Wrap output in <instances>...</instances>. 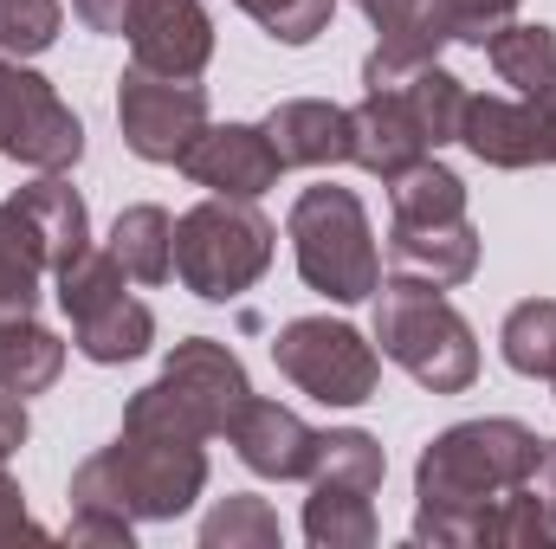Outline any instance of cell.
<instances>
[{"label": "cell", "instance_id": "13", "mask_svg": "<svg viewBox=\"0 0 556 549\" xmlns=\"http://www.w3.org/2000/svg\"><path fill=\"white\" fill-rule=\"evenodd\" d=\"M363 91H389L433 149L459 142V117H466V98H472L440 59H395V52H369L363 59Z\"/></svg>", "mask_w": 556, "mask_h": 549}, {"label": "cell", "instance_id": "32", "mask_svg": "<svg viewBox=\"0 0 556 549\" xmlns=\"http://www.w3.org/2000/svg\"><path fill=\"white\" fill-rule=\"evenodd\" d=\"M525 0H446V20H453V39L459 46H485Z\"/></svg>", "mask_w": 556, "mask_h": 549}, {"label": "cell", "instance_id": "20", "mask_svg": "<svg viewBox=\"0 0 556 549\" xmlns=\"http://www.w3.org/2000/svg\"><path fill=\"white\" fill-rule=\"evenodd\" d=\"M479 52L492 59L498 85H511L518 98H551V91H556V26H538V20H505Z\"/></svg>", "mask_w": 556, "mask_h": 549}, {"label": "cell", "instance_id": "37", "mask_svg": "<svg viewBox=\"0 0 556 549\" xmlns=\"http://www.w3.org/2000/svg\"><path fill=\"white\" fill-rule=\"evenodd\" d=\"M525 491L556 518V439H538V459H531V472H525Z\"/></svg>", "mask_w": 556, "mask_h": 549}, {"label": "cell", "instance_id": "8", "mask_svg": "<svg viewBox=\"0 0 556 549\" xmlns=\"http://www.w3.org/2000/svg\"><path fill=\"white\" fill-rule=\"evenodd\" d=\"M0 155L39 175H65L85 155L78 111L52 91V78H39L13 52H0Z\"/></svg>", "mask_w": 556, "mask_h": 549}, {"label": "cell", "instance_id": "25", "mask_svg": "<svg viewBox=\"0 0 556 549\" xmlns=\"http://www.w3.org/2000/svg\"><path fill=\"white\" fill-rule=\"evenodd\" d=\"M304 537H311V549H369L382 537L369 491L311 485V498H304Z\"/></svg>", "mask_w": 556, "mask_h": 549}, {"label": "cell", "instance_id": "33", "mask_svg": "<svg viewBox=\"0 0 556 549\" xmlns=\"http://www.w3.org/2000/svg\"><path fill=\"white\" fill-rule=\"evenodd\" d=\"M137 524L130 518H111V511H72L65 518V544H104V549H130Z\"/></svg>", "mask_w": 556, "mask_h": 549}, {"label": "cell", "instance_id": "18", "mask_svg": "<svg viewBox=\"0 0 556 549\" xmlns=\"http://www.w3.org/2000/svg\"><path fill=\"white\" fill-rule=\"evenodd\" d=\"M266 137L285 168H337L350 162V111L330 98H285L266 117Z\"/></svg>", "mask_w": 556, "mask_h": 549}, {"label": "cell", "instance_id": "34", "mask_svg": "<svg viewBox=\"0 0 556 549\" xmlns=\"http://www.w3.org/2000/svg\"><path fill=\"white\" fill-rule=\"evenodd\" d=\"M20 537H46V531L33 524L26 491H20V478L7 472V459H0V544H20Z\"/></svg>", "mask_w": 556, "mask_h": 549}, {"label": "cell", "instance_id": "31", "mask_svg": "<svg viewBox=\"0 0 556 549\" xmlns=\"http://www.w3.org/2000/svg\"><path fill=\"white\" fill-rule=\"evenodd\" d=\"M233 7H247L278 46H311L337 13V0H233Z\"/></svg>", "mask_w": 556, "mask_h": 549}, {"label": "cell", "instance_id": "9", "mask_svg": "<svg viewBox=\"0 0 556 549\" xmlns=\"http://www.w3.org/2000/svg\"><path fill=\"white\" fill-rule=\"evenodd\" d=\"M117 130H124L130 155L175 168L188 155V142L207 130V91L194 78H155V72L130 65L117 78Z\"/></svg>", "mask_w": 556, "mask_h": 549}, {"label": "cell", "instance_id": "3", "mask_svg": "<svg viewBox=\"0 0 556 549\" xmlns=\"http://www.w3.org/2000/svg\"><path fill=\"white\" fill-rule=\"evenodd\" d=\"M91 246L85 194L65 175H39L0 201V317H33L46 278H59Z\"/></svg>", "mask_w": 556, "mask_h": 549}, {"label": "cell", "instance_id": "12", "mask_svg": "<svg viewBox=\"0 0 556 549\" xmlns=\"http://www.w3.org/2000/svg\"><path fill=\"white\" fill-rule=\"evenodd\" d=\"M194 188L207 194H240V201H260L273 194L285 162H278L266 124H207L201 137L188 142V155L175 162Z\"/></svg>", "mask_w": 556, "mask_h": 549}, {"label": "cell", "instance_id": "15", "mask_svg": "<svg viewBox=\"0 0 556 549\" xmlns=\"http://www.w3.org/2000/svg\"><path fill=\"white\" fill-rule=\"evenodd\" d=\"M479 272V227L472 220H389V278L453 291Z\"/></svg>", "mask_w": 556, "mask_h": 549}, {"label": "cell", "instance_id": "14", "mask_svg": "<svg viewBox=\"0 0 556 549\" xmlns=\"http://www.w3.org/2000/svg\"><path fill=\"white\" fill-rule=\"evenodd\" d=\"M124 39H130V65L155 78H201L214 59V20L201 0H142Z\"/></svg>", "mask_w": 556, "mask_h": 549}, {"label": "cell", "instance_id": "19", "mask_svg": "<svg viewBox=\"0 0 556 549\" xmlns=\"http://www.w3.org/2000/svg\"><path fill=\"white\" fill-rule=\"evenodd\" d=\"M149 343H155V310L142 297H130V291L98 304L91 317H72V349L85 362H98V369L137 362V356H149Z\"/></svg>", "mask_w": 556, "mask_h": 549}, {"label": "cell", "instance_id": "38", "mask_svg": "<svg viewBox=\"0 0 556 549\" xmlns=\"http://www.w3.org/2000/svg\"><path fill=\"white\" fill-rule=\"evenodd\" d=\"M551 388H556V375H551Z\"/></svg>", "mask_w": 556, "mask_h": 549}, {"label": "cell", "instance_id": "5", "mask_svg": "<svg viewBox=\"0 0 556 549\" xmlns=\"http://www.w3.org/2000/svg\"><path fill=\"white\" fill-rule=\"evenodd\" d=\"M273 253H278V227L260 214V201L207 194L175 220V278L207 304L247 297L273 272Z\"/></svg>", "mask_w": 556, "mask_h": 549}, {"label": "cell", "instance_id": "23", "mask_svg": "<svg viewBox=\"0 0 556 549\" xmlns=\"http://www.w3.org/2000/svg\"><path fill=\"white\" fill-rule=\"evenodd\" d=\"M111 253H117V266L137 278V284H168L175 278V220L155 201L124 207L111 220Z\"/></svg>", "mask_w": 556, "mask_h": 549}, {"label": "cell", "instance_id": "26", "mask_svg": "<svg viewBox=\"0 0 556 549\" xmlns=\"http://www.w3.org/2000/svg\"><path fill=\"white\" fill-rule=\"evenodd\" d=\"M498 356L511 375H531V382H551L556 375V297H525L505 310L498 323Z\"/></svg>", "mask_w": 556, "mask_h": 549}, {"label": "cell", "instance_id": "36", "mask_svg": "<svg viewBox=\"0 0 556 549\" xmlns=\"http://www.w3.org/2000/svg\"><path fill=\"white\" fill-rule=\"evenodd\" d=\"M26 433H33V420H26V395L0 388V459H13V452L26 446Z\"/></svg>", "mask_w": 556, "mask_h": 549}, {"label": "cell", "instance_id": "30", "mask_svg": "<svg viewBox=\"0 0 556 549\" xmlns=\"http://www.w3.org/2000/svg\"><path fill=\"white\" fill-rule=\"evenodd\" d=\"M65 26V0H0V52L39 59Z\"/></svg>", "mask_w": 556, "mask_h": 549}, {"label": "cell", "instance_id": "21", "mask_svg": "<svg viewBox=\"0 0 556 549\" xmlns=\"http://www.w3.org/2000/svg\"><path fill=\"white\" fill-rule=\"evenodd\" d=\"M363 20L376 26V52L395 59H440V46H453V20L446 0H356Z\"/></svg>", "mask_w": 556, "mask_h": 549}, {"label": "cell", "instance_id": "35", "mask_svg": "<svg viewBox=\"0 0 556 549\" xmlns=\"http://www.w3.org/2000/svg\"><path fill=\"white\" fill-rule=\"evenodd\" d=\"M72 13H78L91 33H104V39H124L130 20L142 13V0H72Z\"/></svg>", "mask_w": 556, "mask_h": 549}, {"label": "cell", "instance_id": "24", "mask_svg": "<svg viewBox=\"0 0 556 549\" xmlns=\"http://www.w3.org/2000/svg\"><path fill=\"white\" fill-rule=\"evenodd\" d=\"M382 478H389V452H382L376 433H363V426L317 433V459H311V478L304 485H343V491H369L376 498Z\"/></svg>", "mask_w": 556, "mask_h": 549}, {"label": "cell", "instance_id": "16", "mask_svg": "<svg viewBox=\"0 0 556 549\" xmlns=\"http://www.w3.org/2000/svg\"><path fill=\"white\" fill-rule=\"evenodd\" d=\"M227 446L240 452V465L247 472H260V478H311V459H317V426H304L291 408H278V401H247V413L233 420V433H227Z\"/></svg>", "mask_w": 556, "mask_h": 549}, {"label": "cell", "instance_id": "4", "mask_svg": "<svg viewBox=\"0 0 556 549\" xmlns=\"http://www.w3.org/2000/svg\"><path fill=\"white\" fill-rule=\"evenodd\" d=\"M285 240H291L298 278L317 297H330V304H369L382 291L376 227H369V207L356 201V188H337V181L304 188L291 201V214H285Z\"/></svg>", "mask_w": 556, "mask_h": 549}, {"label": "cell", "instance_id": "27", "mask_svg": "<svg viewBox=\"0 0 556 549\" xmlns=\"http://www.w3.org/2000/svg\"><path fill=\"white\" fill-rule=\"evenodd\" d=\"M389 188V207H395V220H466V181L446 168V162H415L408 175H395V181H382Z\"/></svg>", "mask_w": 556, "mask_h": 549}, {"label": "cell", "instance_id": "2", "mask_svg": "<svg viewBox=\"0 0 556 549\" xmlns=\"http://www.w3.org/2000/svg\"><path fill=\"white\" fill-rule=\"evenodd\" d=\"M207 491V439L124 426L72 472V511H111L130 524H175Z\"/></svg>", "mask_w": 556, "mask_h": 549}, {"label": "cell", "instance_id": "1", "mask_svg": "<svg viewBox=\"0 0 556 549\" xmlns=\"http://www.w3.org/2000/svg\"><path fill=\"white\" fill-rule=\"evenodd\" d=\"M538 439L525 420H459L420 446L415 465V544L433 549H479V518L525 485Z\"/></svg>", "mask_w": 556, "mask_h": 549}, {"label": "cell", "instance_id": "17", "mask_svg": "<svg viewBox=\"0 0 556 549\" xmlns=\"http://www.w3.org/2000/svg\"><path fill=\"white\" fill-rule=\"evenodd\" d=\"M427 155H433V142L420 137L415 117L389 91H363V104L350 111V162L363 175H376V181H395Z\"/></svg>", "mask_w": 556, "mask_h": 549}, {"label": "cell", "instance_id": "29", "mask_svg": "<svg viewBox=\"0 0 556 549\" xmlns=\"http://www.w3.org/2000/svg\"><path fill=\"white\" fill-rule=\"evenodd\" d=\"M124 266H117V253L111 246H85L65 272L52 278V297H59V310L65 317H91L98 304H111V297H124Z\"/></svg>", "mask_w": 556, "mask_h": 549}, {"label": "cell", "instance_id": "22", "mask_svg": "<svg viewBox=\"0 0 556 549\" xmlns=\"http://www.w3.org/2000/svg\"><path fill=\"white\" fill-rule=\"evenodd\" d=\"M65 375V343L39 317H0V388L46 395Z\"/></svg>", "mask_w": 556, "mask_h": 549}, {"label": "cell", "instance_id": "6", "mask_svg": "<svg viewBox=\"0 0 556 549\" xmlns=\"http://www.w3.org/2000/svg\"><path fill=\"white\" fill-rule=\"evenodd\" d=\"M376 343L395 369H408L427 395H466L479 382V336L472 323L427 284L389 278L376 291Z\"/></svg>", "mask_w": 556, "mask_h": 549}, {"label": "cell", "instance_id": "28", "mask_svg": "<svg viewBox=\"0 0 556 549\" xmlns=\"http://www.w3.org/2000/svg\"><path fill=\"white\" fill-rule=\"evenodd\" d=\"M201 544L207 549H278L285 544V524H278V511L266 498L233 491V498H220V505L201 518Z\"/></svg>", "mask_w": 556, "mask_h": 549}, {"label": "cell", "instance_id": "10", "mask_svg": "<svg viewBox=\"0 0 556 549\" xmlns=\"http://www.w3.org/2000/svg\"><path fill=\"white\" fill-rule=\"evenodd\" d=\"M155 382L168 388V401L188 413L207 439H227V433H233V420H240L247 401H253L247 362H240L220 336H188V343H175Z\"/></svg>", "mask_w": 556, "mask_h": 549}, {"label": "cell", "instance_id": "11", "mask_svg": "<svg viewBox=\"0 0 556 549\" xmlns=\"http://www.w3.org/2000/svg\"><path fill=\"white\" fill-rule=\"evenodd\" d=\"M459 142L485 168H556V91L551 98H466Z\"/></svg>", "mask_w": 556, "mask_h": 549}, {"label": "cell", "instance_id": "7", "mask_svg": "<svg viewBox=\"0 0 556 549\" xmlns=\"http://www.w3.org/2000/svg\"><path fill=\"white\" fill-rule=\"evenodd\" d=\"M273 362L298 395H311L324 408H363L382 388L376 343L343 317H291V323H278Z\"/></svg>", "mask_w": 556, "mask_h": 549}]
</instances>
